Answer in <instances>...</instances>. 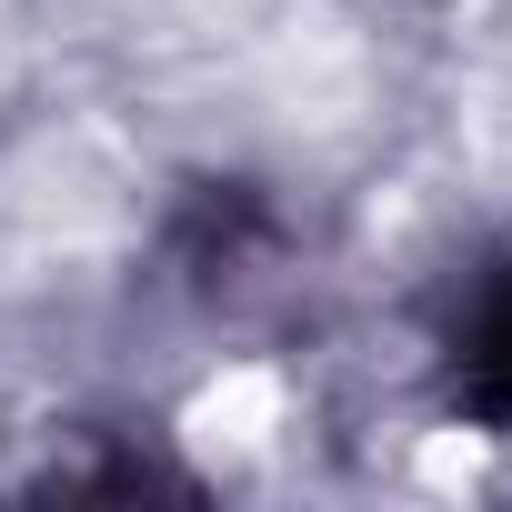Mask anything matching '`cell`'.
<instances>
[{
	"mask_svg": "<svg viewBox=\"0 0 512 512\" xmlns=\"http://www.w3.org/2000/svg\"><path fill=\"white\" fill-rule=\"evenodd\" d=\"M462 392H472V412H502L512 422V282L482 302V322L462 342Z\"/></svg>",
	"mask_w": 512,
	"mask_h": 512,
	"instance_id": "obj_1",
	"label": "cell"
}]
</instances>
